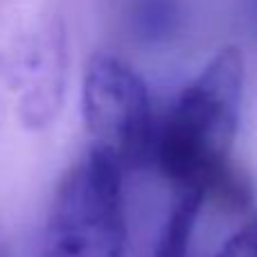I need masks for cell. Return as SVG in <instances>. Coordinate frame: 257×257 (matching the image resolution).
Returning <instances> with one entry per match:
<instances>
[{
    "mask_svg": "<svg viewBox=\"0 0 257 257\" xmlns=\"http://www.w3.org/2000/svg\"><path fill=\"white\" fill-rule=\"evenodd\" d=\"M241 97L244 57L239 48L228 45L181 90L156 126L151 158L181 190L237 192L230 151L239 128Z\"/></svg>",
    "mask_w": 257,
    "mask_h": 257,
    "instance_id": "6da1fadb",
    "label": "cell"
},
{
    "mask_svg": "<svg viewBox=\"0 0 257 257\" xmlns=\"http://www.w3.org/2000/svg\"><path fill=\"white\" fill-rule=\"evenodd\" d=\"M122 167L90 147L66 174L50 205L43 257H122L124 203Z\"/></svg>",
    "mask_w": 257,
    "mask_h": 257,
    "instance_id": "7a4b0ae2",
    "label": "cell"
},
{
    "mask_svg": "<svg viewBox=\"0 0 257 257\" xmlns=\"http://www.w3.org/2000/svg\"><path fill=\"white\" fill-rule=\"evenodd\" d=\"M81 113L93 147L106 151L122 169L154 156L156 122L149 93L126 61L106 52L90 59L81 86Z\"/></svg>",
    "mask_w": 257,
    "mask_h": 257,
    "instance_id": "3957f363",
    "label": "cell"
},
{
    "mask_svg": "<svg viewBox=\"0 0 257 257\" xmlns=\"http://www.w3.org/2000/svg\"><path fill=\"white\" fill-rule=\"evenodd\" d=\"M203 199V190H181V196L174 203L172 212L163 226V232L158 237L154 257H187L192 232H194Z\"/></svg>",
    "mask_w": 257,
    "mask_h": 257,
    "instance_id": "277c9868",
    "label": "cell"
},
{
    "mask_svg": "<svg viewBox=\"0 0 257 257\" xmlns=\"http://www.w3.org/2000/svg\"><path fill=\"white\" fill-rule=\"evenodd\" d=\"M214 257H257V214L228 237Z\"/></svg>",
    "mask_w": 257,
    "mask_h": 257,
    "instance_id": "5b68a950",
    "label": "cell"
}]
</instances>
